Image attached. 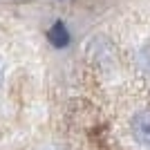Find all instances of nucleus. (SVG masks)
<instances>
[{
  "label": "nucleus",
  "instance_id": "1",
  "mask_svg": "<svg viewBox=\"0 0 150 150\" xmlns=\"http://www.w3.org/2000/svg\"><path fill=\"white\" fill-rule=\"evenodd\" d=\"M132 134L144 146H150V110L139 112L137 117L132 119Z\"/></svg>",
  "mask_w": 150,
  "mask_h": 150
},
{
  "label": "nucleus",
  "instance_id": "2",
  "mask_svg": "<svg viewBox=\"0 0 150 150\" xmlns=\"http://www.w3.org/2000/svg\"><path fill=\"white\" fill-rule=\"evenodd\" d=\"M47 36H50V40L56 45V47H63V45L67 43L69 34H67V29H65L63 23H54V25L50 27V31H47Z\"/></svg>",
  "mask_w": 150,
  "mask_h": 150
}]
</instances>
